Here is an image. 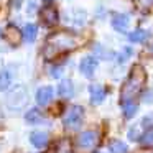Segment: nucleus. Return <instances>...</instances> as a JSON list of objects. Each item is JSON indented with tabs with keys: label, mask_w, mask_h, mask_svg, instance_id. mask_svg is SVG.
Wrapping results in <instances>:
<instances>
[{
	"label": "nucleus",
	"mask_w": 153,
	"mask_h": 153,
	"mask_svg": "<svg viewBox=\"0 0 153 153\" xmlns=\"http://www.w3.org/2000/svg\"><path fill=\"white\" fill-rule=\"evenodd\" d=\"M146 74L145 69L142 66H133L132 71H130V76L127 79V82L123 84L122 87V94H120V100L122 102H127V100H132L137 94L142 91L143 84H145Z\"/></svg>",
	"instance_id": "f257e3e1"
},
{
	"label": "nucleus",
	"mask_w": 153,
	"mask_h": 153,
	"mask_svg": "<svg viewBox=\"0 0 153 153\" xmlns=\"http://www.w3.org/2000/svg\"><path fill=\"white\" fill-rule=\"evenodd\" d=\"M76 46V40L74 36L68 33H54L53 36L48 40L46 46H45V56L48 59H53L58 54L64 53V51H69Z\"/></svg>",
	"instance_id": "f03ea898"
},
{
	"label": "nucleus",
	"mask_w": 153,
	"mask_h": 153,
	"mask_svg": "<svg viewBox=\"0 0 153 153\" xmlns=\"http://www.w3.org/2000/svg\"><path fill=\"white\" fill-rule=\"evenodd\" d=\"M82 119H84V110L81 105H73L68 109L66 115L63 119V123L64 127L68 128H77V127L82 123Z\"/></svg>",
	"instance_id": "7ed1b4c3"
},
{
	"label": "nucleus",
	"mask_w": 153,
	"mask_h": 153,
	"mask_svg": "<svg viewBox=\"0 0 153 153\" xmlns=\"http://www.w3.org/2000/svg\"><path fill=\"white\" fill-rule=\"evenodd\" d=\"M8 104H10L12 107H15V109H20L22 105L27 104V92H25V89L22 86H18L17 89L8 96Z\"/></svg>",
	"instance_id": "20e7f679"
},
{
	"label": "nucleus",
	"mask_w": 153,
	"mask_h": 153,
	"mask_svg": "<svg viewBox=\"0 0 153 153\" xmlns=\"http://www.w3.org/2000/svg\"><path fill=\"white\" fill-rule=\"evenodd\" d=\"M97 140H99V137H97L96 132H91V130L89 132H82L77 137V146H81L84 150H89L97 143Z\"/></svg>",
	"instance_id": "39448f33"
},
{
	"label": "nucleus",
	"mask_w": 153,
	"mask_h": 153,
	"mask_svg": "<svg viewBox=\"0 0 153 153\" xmlns=\"http://www.w3.org/2000/svg\"><path fill=\"white\" fill-rule=\"evenodd\" d=\"M96 68H97V59L92 58V56L82 58V61H81V64H79L81 73H82L86 77H92L94 73H96Z\"/></svg>",
	"instance_id": "423d86ee"
},
{
	"label": "nucleus",
	"mask_w": 153,
	"mask_h": 153,
	"mask_svg": "<svg viewBox=\"0 0 153 153\" xmlns=\"http://www.w3.org/2000/svg\"><path fill=\"white\" fill-rule=\"evenodd\" d=\"M40 17H41V20L45 22V25H48V27H53V25L58 23V12H56V8L51 7V5L41 8Z\"/></svg>",
	"instance_id": "0eeeda50"
},
{
	"label": "nucleus",
	"mask_w": 153,
	"mask_h": 153,
	"mask_svg": "<svg viewBox=\"0 0 153 153\" xmlns=\"http://www.w3.org/2000/svg\"><path fill=\"white\" fill-rule=\"evenodd\" d=\"M105 89H104L102 86H97V84H92V86L89 87V96H91V102L94 104V105H99V104L104 102V99H105Z\"/></svg>",
	"instance_id": "6e6552de"
},
{
	"label": "nucleus",
	"mask_w": 153,
	"mask_h": 153,
	"mask_svg": "<svg viewBox=\"0 0 153 153\" xmlns=\"http://www.w3.org/2000/svg\"><path fill=\"white\" fill-rule=\"evenodd\" d=\"M48 140H50L48 133L41 132V130H36V132H33L30 135V142L35 148H45V146L48 145Z\"/></svg>",
	"instance_id": "1a4fd4ad"
},
{
	"label": "nucleus",
	"mask_w": 153,
	"mask_h": 153,
	"mask_svg": "<svg viewBox=\"0 0 153 153\" xmlns=\"http://www.w3.org/2000/svg\"><path fill=\"white\" fill-rule=\"evenodd\" d=\"M128 25H130V18L127 17V15H123V13H117V15H114V17H112V27L115 28L117 31H120V33L127 31Z\"/></svg>",
	"instance_id": "9d476101"
},
{
	"label": "nucleus",
	"mask_w": 153,
	"mask_h": 153,
	"mask_svg": "<svg viewBox=\"0 0 153 153\" xmlns=\"http://www.w3.org/2000/svg\"><path fill=\"white\" fill-rule=\"evenodd\" d=\"M51 99H53V87L51 86H45V87H41V89H38L36 102L40 104V105H48Z\"/></svg>",
	"instance_id": "9b49d317"
},
{
	"label": "nucleus",
	"mask_w": 153,
	"mask_h": 153,
	"mask_svg": "<svg viewBox=\"0 0 153 153\" xmlns=\"http://www.w3.org/2000/svg\"><path fill=\"white\" fill-rule=\"evenodd\" d=\"M5 35H7V40L10 41L12 45H15V46L20 45L22 40H23V33H22L17 27H8L7 31H5Z\"/></svg>",
	"instance_id": "f8f14e48"
},
{
	"label": "nucleus",
	"mask_w": 153,
	"mask_h": 153,
	"mask_svg": "<svg viewBox=\"0 0 153 153\" xmlns=\"http://www.w3.org/2000/svg\"><path fill=\"white\" fill-rule=\"evenodd\" d=\"M58 92H59V96L64 97V99H69V97H73V94H74L73 82H71L69 79H64L63 82L59 84V89H58Z\"/></svg>",
	"instance_id": "ddd939ff"
},
{
	"label": "nucleus",
	"mask_w": 153,
	"mask_h": 153,
	"mask_svg": "<svg viewBox=\"0 0 153 153\" xmlns=\"http://www.w3.org/2000/svg\"><path fill=\"white\" fill-rule=\"evenodd\" d=\"M23 38L28 41V43H33L35 41V38H36V35H38V28H36V25H27V27L23 28Z\"/></svg>",
	"instance_id": "4468645a"
},
{
	"label": "nucleus",
	"mask_w": 153,
	"mask_h": 153,
	"mask_svg": "<svg viewBox=\"0 0 153 153\" xmlns=\"http://www.w3.org/2000/svg\"><path fill=\"white\" fill-rule=\"evenodd\" d=\"M25 119H27V122L30 123H38V122H43V114L40 112L38 109H30L27 114H25Z\"/></svg>",
	"instance_id": "2eb2a0df"
},
{
	"label": "nucleus",
	"mask_w": 153,
	"mask_h": 153,
	"mask_svg": "<svg viewBox=\"0 0 153 153\" xmlns=\"http://www.w3.org/2000/svg\"><path fill=\"white\" fill-rule=\"evenodd\" d=\"M146 38H148V33H146L145 30H135L128 35V40L132 41V43H143Z\"/></svg>",
	"instance_id": "dca6fc26"
},
{
	"label": "nucleus",
	"mask_w": 153,
	"mask_h": 153,
	"mask_svg": "<svg viewBox=\"0 0 153 153\" xmlns=\"http://www.w3.org/2000/svg\"><path fill=\"white\" fill-rule=\"evenodd\" d=\"M122 107H123V114H125L127 119H130V117H133L137 114V110H138V105L133 102H130V100H127V102H122Z\"/></svg>",
	"instance_id": "f3484780"
},
{
	"label": "nucleus",
	"mask_w": 153,
	"mask_h": 153,
	"mask_svg": "<svg viewBox=\"0 0 153 153\" xmlns=\"http://www.w3.org/2000/svg\"><path fill=\"white\" fill-rule=\"evenodd\" d=\"M12 84V74L8 71L0 73V91H7Z\"/></svg>",
	"instance_id": "a211bd4d"
},
{
	"label": "nucleus",
	"mask_w": 153,
	"mask_h": 153,
	"mask_svg": "<svg viewBox=\"0 0 153 153\" xmlns=\"http://www.w3.org/2000/svg\"><path fill=\"white\" fill-rule=\"evenodd\" d=\"M109 148H110L112 153H127V145L123 142H120V140H114V142H110Z\"/></svg>",
	"instance_id": "6ab92c4d"
},
{
	"label": "nucleus",
	"mask_w": 153,
	"mask_h": 153,
	"mask_svg": "<svg viewBox=\"0 0 153 153\" xmlns=\"http://www.w3.org/2000/svg\"><path fill=\"white\" fill-rule=\"evenodd\" d=\"M138 140L143 143V145H152V143H153V128L148 130V132H145Z\"/></svg>",
	"instance_id": "aec40b11"
},
{
	"label": "nucleus",
	"mask_w": 153,
	"mask_h": 153,
	"mask_svg": "<svg viewBox=\"0 0 153 153\" xmlns=\"http://www.w3.org/2000/svg\"><path fill=\"white\" fill-rule=\"evenodd\" d=\"M140 4V7H143V8H152L153 7V0H137Z\"/></svg>",
	"instance_id": "412c9836"
},
{
	"label": "nucleus",
	"mask_w": 153,
	"mask_h": 153,
	"mask_svg": "<svg viewBox=\"0 0 153 153\" xmlns=\"http://www.w3.org/2000/svg\"><path fill=\"white\" fill-rule=\"evenodd\" d=\"M128 137H130L132 140H138V138H140V135H138V128H137V127H133V128L128 132Z\"/></svg>",
	"instance_id": "4be33fe9"
},
{
	"label": "nucleus",
	"mask_w": 153,
	"mask_h": 153,
	"mask_svg": "<svg viewBox=\"0 0 153 153\" xmlns=\"http://www.w3.org/2000/svg\"><path fill=\"white\" fill-rule=\"evenodd\" d=\"M61 68H53V69H51V74H53L54 77H59V74H61Z\"/></svg>",
	"instance_id": "5701e85b"
},
{
	"label": "nucleus",
	"mask_w": 153,
	"mask_h": 153,
	"mask_svg": "<svg viewBox=\"0 0 153 153\" xmlns=\"http://www.w3.org/2000/svg\"><path fill=\"white\" fill-rule=\"evenodd\" d=\"M8 2H10V0H0V5H7Z\"/></svg>",
	"instance_id": "b1692460"
},
{
	"label": "nucleus",
	"mask_w": 153,
	"mask_h": 153,
	"mask_svg": "<svg viewBox=\"0 0 153 153\" xmlns=\"http://www.w3.org/2000/svg\"><path fill=\"white\" fill-rule=\"evenodd\" d=\"M152 51H153V45H152Z\"/></svg>",
	"instance_id": "393cba45"
}]
</instances>
